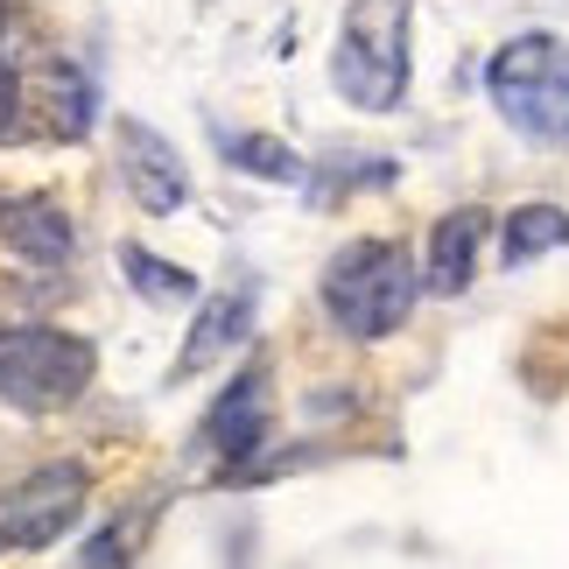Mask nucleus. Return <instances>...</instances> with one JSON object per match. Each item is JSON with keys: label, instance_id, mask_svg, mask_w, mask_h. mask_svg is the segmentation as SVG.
Returning <instances> with one entry per match:
<instances>
[{"label": "nucleus", "instance_id": "f257e3e1", "mask_svg": "<svg viewBox=\"0 0 569 569\" xmlns=\"http://www.w3.org/2000/svg\"><path fill=\"white\" fill-rule=\"evenodd\" d=\"M415 296H422L415 260H408V247H393V239H352V247H338L331 268H323V310H331V323L345 338L401 331Z\"/></svg>", "mask_w": 569, "mask_h": 569}, {"label": "nucleus", "instance_id": "f03ea898", "mask_svg": "<svg viewBox=\"0 0 569 569\" xmlns=\"http://www.w3.org/2000/svg\"><path fill=\"white\" fill-rule=\"evenodd\" d=\"M331 84L359 113H393L408 92V0H352L331 50Z\"/></svg>", "mask_w": 569, "mask_h": 569}, {"label": "nucleus", "instance_id": "7ed1b4c3", "mask_svg": "<svg viewBox=\"0 0 569 569\" xmlns=\"http://www.w3.org/2000/svg\"><path fill=\"white\" fill-rule=\"evenodd\" d=\"M486 92L513 134L569 141V42L562 36H513L486 63Z\"/></svg>", "mask_w": 569, "mask_h": 569}, {"label": "nucleus", "instance_id": "20e7f679", "mask_svg": "<svg viewBox=\"0 0 569 569\" xmlns=\"http://www.w3.org/2000/svg\"><path fill=\"white\" fill-rule=\"evenodd\" d=\"M99 373V352L78 331L57 323H14L0 331V401L29 408V415H57L71 408Z\"/></svg>", "mask_w": 569, "mask_h": 569}, {"label": "nucleus", "instance_id": "39448f33", "mask_svg": "<svg viewBox=\"0 0 569 569\" xmlns=\"http://www.w3.org/2000/svg\"><path fill=\"white\" fill-rule=\"evenodd\" d=\"M78 507H84V471L78 465H42L29 486H14L8 507H0V556L63 541L71 520H78Z\"/></svg>", "mask_w": 569, "mask_h": 569}, {"label": "nucleus", "instance_id": "423d86ee", "mask_svg": "<svg viewBox=\"0 0 569 569\" xmlns=\"http://www.w3.org/2000/svg\"><path fill=\"white\" fill-rule=\"evenodd\" d=\"M120 156H127V183H134V204L141 211H177L183 197H190V177H183V162H177V148H169L148 120H127L120 127Z\"/></svg>", "mask_w": 569, "mask_h": 569}, {"label": "nucleus", "instance_id": "0eeeda50", "mask_svg": "<svg viewBox=\"0 0 569 569\" xmlns=\"http://www.w3.org/2000/svg\"><path fill=\"white\" fill-rule=\"evenodd\" d=\"M260 436H268V373H239L226 393L211 401V415H204V443L218 450V457H247V450H260Z\"/></svg>", "mask_w": 569, "mask_h": 569}, {"label": "nucleus", "instance_id": "6e6552de", "mask_svg": "<svg viewBox=\"0 0 569 569\" xmlns=\"http://www.w3.org/2000/svg\"><path fill=\"white\" fill-rule=\"evenodd\" d=\"M247 323H253V281H247V289H226V296H211L204 310H197V323H190L183 352H177V380L204 373L211 359H226L232 345H247Z\"/></svg>", "mask_w": 569, "mask_h": 569}, {"label": "nucleus", "instance_id": "1a4fd4ad", "mask_svg": "<svg viewBox=\"0 0 569 569\" xmlns=\"http://www.w3.org/2000/svg\"><path fill=\"white\" fill-rule=\"evenodd\" d=\"M486 226H492V218L478 211V204L436 218V232H429V289H436V296H465V289H471V268H478V247H486Z\"/></svg>", "mask_w": 569, "mask_h": 569}, {"label": "nucleus", "instance_id": "9d476101", "mask_svg": "<svg viewBox=\"0 0 569 569\" xmlns=\"http://www.w3.org/2000/svg\"><path fill=\"white\" fill-rule=\"evenodd\" d=\"M0 232H8V247L21 260H42V268H57V260L71 253V218H63L50 197H8V204H0Z\"/></svg>", "mask_w": 569, "mask_h": 569}, {"label": "nucleus", "instance_id": "9b49d317", "mask_svg": "<svg viewBox=\"0 0 569 569\" xmlns=\"http://www.w3.org/2000/svg\"><path fill=\"white\" fill-rule=\"evenodd\" d=\"M549 247H569V218L556 211V204H520L513 218H507V268H528L535 253H549Z\"/></svg>", "mask_w": 569, "mask_h": 569}, {"label": "nucleus", "instance_id": "f8f14e48", "mask_svg": "<svg viewBox=\"0 0 569 569\" xmlns=\"http://www.w3.org/2000/svg\"><path fill=\"white\" fill-rule=\"evenodd\" d=\"M120 274L134 281L148 302H162V310H169V302H190V296H197V274H183L177 260H156L148 247H120Z\"/></svg>", "mask_w": 569, "mask_h": 569}, {"label": "nucleus", "instance_id": "ddd939ff", "mask_svg": "<svg viewBox=\"0 0 569 569\" xmlns=\"http://www.w3.org/2000/svg\"><path fill=\"white\" fill-rule=\"evenodd\" d=\"M226 156L247 169V177H268V183H296V177H302V162H296L281 141H268V134H247V141L226 134Z\"/></svg>", "mask_w": 569, "mask_h": 569}, {"label": "nucleus", "instance_id": "4468645a", "mask_svg": "<svg viewBox=\"0 0 569 569\" xmlns=\"http://www.w3.org/2000/svg\"><path fill=\"white\" fill-rule=\"evenodd\" d=\"M0 8H8V0H0Z\"/></svg>", "mask_w": 569, "mask_h": 569}]
</instances>
